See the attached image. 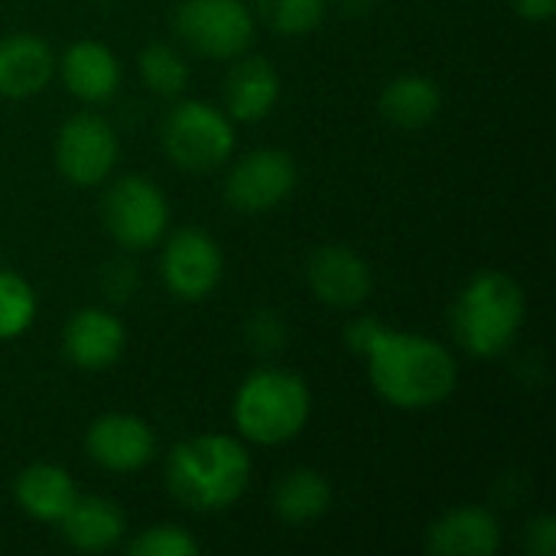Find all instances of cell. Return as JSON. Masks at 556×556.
<instances>
[{
	"label": "cell",
	"mask_w": 556,
	"mask_h": 556,
	"mask_svg": "<svg viewBox=\"0 0 556 556\" xmlns=\"http://www.w3.org/2000/svg\"><path fill=\"white\" fill-rule=\"evenodd\" d=\"M371 388L401 410H430L456 391L459 365L453 352L427 336L384 329L365 352Z\"/></svg>",
	"instance_id": "cell-1"
},
{
	"label": "cell",
	"mask_w": 556,
	"mask_h": 556,
	"mask_svg": "<svg viewBox=\"0 0 556 556\" xmlns=\"http://www.w3.org/2000/svg\"><path fill=\"white\" fill-rule=\"evenodd\" d=\"M251 485V456L241 440L225 433L189 437L173 446L166 459L169 495L195 511L215 515L231 508Z\"/></svg>",
	"instance_id": "cell-2"
},
{
	"label": "cell",
	"mask_w": 556,
	"mask_h": 556,
	"mask_svg": "<svg viewBox=\"0 0 556 556\" xmlns=\"http://www.w3.org/2000/svg\"><path fill=\"white\" fill-rule=\"evenodd\" d=\"M528 316L525 290L505 270L476 274L453 303V336L456 345L472 358H498L505 355Z\"/></svg>",
	"instance_id": "cell-3"
},
{
	"label": "cell",
	"mask_w": 556,
	"mask_h": 556,
	"mask_svg": "<svg viewBox=\"0 0 556 556\" xmlns=\"http://www.w3.org/2000/svg\"><path fill=\"white\" fill-rule=\"evenodd\" d=\"M309 410L313 397L306 381L283 368H261L248 375L231 404L238 433L257 446H280L300 437Z\"/></svg>",
	"instance_id": "cell-4"
},
{
	"label": "cell",
	"mask_w": 556,
	"mask_h": 556,
	"mask_svg": "<svg viewBox=\"0 0 556 556\" xmlns=\"http://www.w3.org/2000/svg\"><path fill=\"white\" fill-rule=\"evenodd\" d=\"M163 150L182 173H215L235 153V127L208 101H179L163 121Z\"/></svg>",
	"instance_id": "cell-5"
},
{
	"label": "cell",
	"mask_w": 556,
	"mask_h": 556,
	"mask_svg": "<svg viewBox=\"0 0 556 556\" xmlns=\"http://www.w3.org/2000/svg\"><path fill=\"white\" fill-rule=\"evenodd\" d=\"M101 218L124 251H147L160 244L169 228V202L153 179L121 176L101 199Z\"/></svg>",
	"instance_id": "cell-6"
},
{
	"label": "cell",
	"mask_w": 556,
	"mask_h": 556,
	"mask_svg": "<svg viewBox=\"0 0 556 556\" xmlns=\"http://www.w3.org/2000/svg\"><path fill=\"white\" fill-rule=\"evenodd\" d=\"M173 26L205 59H238L254 42V13L244 0H179Z\"/></svg>",
	"instance_id": "cell-7"
},
{
	"label": "cell",
	"mask_w": 556,
	"mask_h": 556,
	"mask_svg": "<svg viewBox=\"0 0 556 556\" xmlns=\"http://www.w3.org/2000/svg\"><path fill=\"white\" fill-rule=\"evenodd\" d=\"M117 134L101 114H72L55 134V166L75 186H98L114 173Z\"/></svg>",
	"instance_id": "cell-8"
},
{
	"label": "cell",
	"mask_w": 556,
	"mask_h": 556,
	"mask_svg": "<svg viewBox=\"0 0 556 556\" xmlns=\"http://www.w3.org/2000/svg\"><path fill=\"white\" fill-rule=\"evenodd\" d=\"M160 274L166 290L182 300V303H199L205 300L225 274V257L218 241L202 231V228H179L169 235L163 257H160Z\"/></svg>",
	"instance_id": "cell-9"
},
{
	"label": "cell",
	"mask_w": 556,
	"mask_h": 556,
	"mask_svg": "<svg viewBox=\"0 0 556 556\" xmlns=\"http://www.w3.org/2000/svg\"><path fill=\"white\" fill-rule=\"evenodd\" d=\"M296 186V163L283 150H251L225 176V199L241 215L277 208Z\"/></svg>",
	"instance_id": "cell-10"
},
{
	"label": "cell",
	"mask_w": 556,
	"mask_h": 556,
	"mask_svg": "<svg viewBox=\"0 0 556 556\" xmlns=\"http://www.w3.org/2000/svg\"><path fill=\"white\" fill-rule=\"evenodd\" d=\"M306 280H309V290L316 293V300L332 309L362 306L375 287L368 261L345 244H326V248L313 251V257L306 264Z\"/></svg>",
	"instance_id": "cell-11"
},
{
	"label": "cell",
	"mask_w": 556,
	"mask_h": 556,
	"mask_svg": "<svg viewBox=\"0 0 556 556\" xmlns=\"http://www.w3.org/2000/svg\"><path fill=\"white\" fill-rule=\"evenodd\" d=\"M85 453L108 472H137L156 453V437L134 414H101L85 433Z\"/></svg>",
	"instance_id": "cell-12"
},
{
	"label": "cell",
	"mask_w": 556,
	"mask_h": 556,
	"mask_svg": "<svg viewBox=\"0 0 556 556\" xmlns=\"http://www.w3.org/2000/svg\"><path fill=\"white\" fill-rule=\"evenodd\" d=\"M124 345H127V332L121 319L98 306L72 313L62 329V352L81 371L111 368L124 355Z\"/></svg>",
	"instance_id": "cell-13"
},
{
	"label": "cell",
	"mask_w": 556,
	"mask_h": 556,
	"mask_svg": "<svg viewBox=\"0 0 556 556\" xmlns=\"http://www.w3.org/2000/svg\"><path fill=\"white\" fill-rule=\"evenodd\" d=\"M55 75V55L46 39L33 33H13L0 39V98L23 101L39 91Z\"/></svg>",
	"instance_id": "cell-14"
},
{
	"label": "cell",
	"mask_w": 556,
	"mask_h": 556,
	"mask_svg": "<svg viewBox=\"0 0 556 556\" xmlns=\"http://www.w3.org/2000/svg\"><path fill=\"white\" fill-rule=\"evenodd\" d=\"M280 101V75L264 55H238L225 78V114L241 124L264 121Z\"/></svg>",
	"instance_id": "cell-15"
},
{
	"label": "cell",
	"mask_w": 556,
	"mask_h": 556,
	"mask_svg": "<svg viewBox=\"0 0 556 556\" xmlns=\"http://www.w3.org/2000/svg\"><path fill=\"white\" fill-rule=\"evenodd\" d=\"M502 544V528L489 508L466 505L440 515L427 534V551L437 556H492Z\"/></svg>",
	"instance_id": "cell-16"
},
{
	"label": "cell",
	"mask_w": 556,
	"mask_h": 556,
	"mask_svg": "<svg viewBox=\"0 0 556 556\" xmlns=\"http://www.w3.org/2000/svg\"><path fill=\"white\" fill-rule=\"evenodd\" d=\"M62 81L78 101L101 104L111 101L121 85V62L104 42L78 39L62 55Z\"/></svg>",
	"instance_id": "cell-17"
},
{
	"label": "cell",
	"mask_w": 556,
	"mask_h": 556,
	"mask_svg": "<svg viewBox=\"0 0 556 556\" xmlns=\"http://www.w3.org/2000/svg\"><path fill=\"white\" fill-rule=\"evenodd\" d=\"M13 498L26 518L42 521V525H59L65 518V511L72 508V502L78 498V492H75L72 476L62 466L36 463L16 476Z\"/></svg>",
	"instance_id": "cell-18"
},
{
	"label": "cell",
	"mask_w": 556,
	"mask_h": 556,
	"mask_svg": "<svg viewBox=\"0 0 556 556\" xmlns=\"http://www.w3.org/2000/svg\"><path fill=\"white\" fill-rule=\"evenodd\" d=\"M62 538L81 554H104L124 538V511L101 495H78L59 521Z\"/></svg>",
	"instance_id": "cell-19"
},
{
	"label": "cell",
	"mask_w": 556,
	"mask_h": 556,
	"mask_svg": "<svg viewBox=\"0 0 556 556\" xmlns=\"http://www.w3.org/2000/svg\"><path fill=\"white\" fill-rule=\"evenodd\" d=\"M440 85L427 75H397L381 91V117L401 130H420L440 114Z\"/></svg>",
	"instance_id": "cell-20"
},
{
	"label": "cell",
	"mask_w": 556,
	"mask_h": 556,
	"mask_svg": "<svg viewBox=\"0 0 556 556\" xmlns=\"http://www.w3.org/2000/svg\"><path fill=\"white\" fill-rule=\"evenodd\" d=\"M332 508L329 479L316 469H290L274 485V511L287 525L319 521Z\"/></svg>",
	"instance_id": "cell-21"
},
{
	"label": "cell",
	"mask_w": 556,
	"mask_h": 556,
	"mask_svg": "<svg viewBox=\"0 0 556 556\" xmlns=\"http://www.w3.org/2000/svg\"><path fill=\"white\" fill-rule=\"evenodd\" d=\"M147 88L160 98H179L189 85V62L169 42H150L137 55Z\"/></svg>",
	"instance_id": "cell-22"
},
{
	"label": "cell",
	"mask_w": 556,
	"mask_h": 556,
	"mask_svg": "<svg viewBox=\"0 0 556 556\" xmlns=\"http://www.w3.org/2000/svg\"><path fill=\"white\" fill-rule=\"evenodd\" d=\"M36 290L13 270H0V342L20 339L36 319Z\"/></svg>",
	"instance_id": "cell-23"
},
{
	"label": "cell",
	"mask_w": 556,
	"mask_h": 556,
	"mask_svg": "<svg viewBox=\"0 0 556 556\" xmlns=\"http://www.w3.org/2000/svg\"><path fill=\"white\" fill-rule=\"evenodd\" d=\"M261 20L280 36L313 33L326 16V0H254Z\"/></svg>",
	"instance_id": "cell-24"
},
{
	"label": "cell",
	"mask_w": 556,
	"mask_h": 556,
	"mask_svg": "<svg viewBox=\"0 0 556 556\" xmlns=\"http://www.w3.org/2000/svg\"><path fill=\"white\" fill-rule=\"evenodd\" d=\"M127 551L134 556H199V541L179 525H153L137 534Z\"/></svg>",
	"instance_id": "cell-25"
},
{
	"label": "cell",
	"mask_w": 556,
	"mask_h": 556,
	"mask_svg": "<svg viewBox=\"0 0 556 556\" xmlns=\"http://www.w3.org/2000/svg\"><path fill=\"white\" fill-rule=\"evenodd\" d=\"M248 339L257 345V352H277L283 345V323L274 313H257L248 323Z\"/></svg>",
	"instance_id": "cell-26"
},
{
	"label": "cell",
	"mask_w": 556,
	"mask_h": 556,
	"mask_svg": "<svg viewBox=\"0 0 556 556\" xmlns=\"http://www.w3.org/2000/svg\"><path fill=\"white\" fill-rule=\"evenodd\" d=\"M384 329H388V326H384L381 319H375V316H362V319L349 323V329H345V345H349L355 355H362V358H365V352L375 345V339H378Z\"/></svg>",
	"instance_id": "cell-27"
},
{
	"label": "cell",
	"mask_w": 556,
	"mask_h": 556,
	"mask_svg": "<svg viewBox=\"0 0 556 556\" xmlns=\"http://www.w3.org/2000/svg\"><path fill=\"white\" fill-rule=\"evenodd\" d=\"M525 544L534 556H554L556 554V521L551 515H541L528 525Z\"/></svg>",
	"instance_id": "cell-28"
},
{
	"label": "cell",
	"mask_w": 556,
	"mask_h": 556,
	"mask_svg": "<svg viewBox=\"0 0 556 556\" xmlns=\"http://www.w3.org/2000/svg\"><path fill=\"white\" fill-rule=\"evenodd\" d=\"M104 290L111 300H130V293L137 290V274L130 264H114L108 267V277H104Z\"/></svg>",
	"instance_id": "cell-29"
},
{
	"label": "cell",
	"mask_w": 556,
	"mask_h": 556,
	"mask_svg": "<svg viewBox=\"0 0 556 556\" xmlns=\"http://www.w3.org/2000/svg\"><path fill=\"white\" fill-rule=\"evenodd\" d=\"M511 7L528 23H547L556 13V0H511Z\"/></svg>",
	"instance_id": "cell-30"
}]
</instances>
